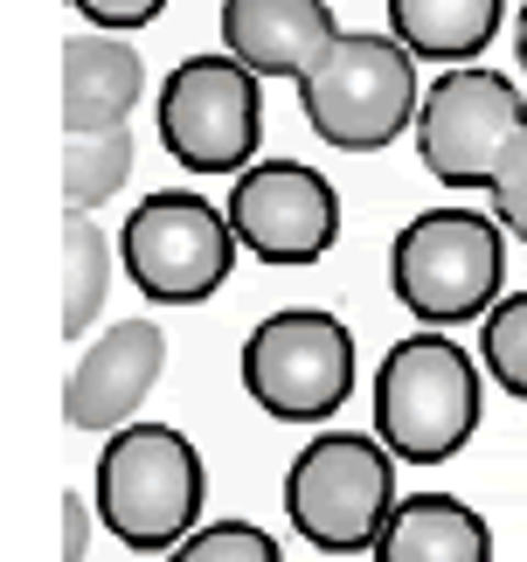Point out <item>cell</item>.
<instances>
[{
	"label": "cell",
	"instance_id": "1",
	"mask_svg": "<svg viewBox=\"0 0 527 562\" xmlns=\"http://www.w3.org/2000/svg\"><path fill=\"white\" fill-rule=\"evenodd\" d=\"M91 507L119 549L173 555L209 514V465L188 430L139 417L104 438L98 472H91Z\"/></svg>",
	"mask_w": 527,
	"mask_h": 562
},
{
	"label": "cell",
	"instance_id": "2",
	"mask_svg": "<svg viewBox=\"0 0 527 562\" xmlns=\"http://www.w3.org/2000/svg\"><path fill=\"white\" fill-rule=\"evenodd\" d=\"M375 438L403 465H445L479 438L486 417V369L445 327H416L375 369Z\"/></svg>",
	"mask_w": 527,
	"mask_h": 562
},
{
	"label": "cell",
	"instance_id": "3",
	"mask_svg": "<svg viewBox=\"0 0 527 562\" xmlns=\"http://www.w3.org/2000/svg\"><path fill=\"white\" fill-rule=\"evenodd\" d=\"M424 70L389 29H340L299 77L305 125L340 154H382L403 133H416Z\"/></svg>",
	"mask_w": 527,
	"mask_h": 562
},
{
	"label": "cell",
	"instance_id": "4",
	"mask_svg": "<svg viewBox=\"0 0 527 562\" xmlns=\"http://www.w3.org/2000/svg\"><path fill=\"white\" fill-rule=\"evenodd\" d=\"M507 244L493 209H424L389 244V292L424 327H466L486 319L507 285Z\"/></svg>",
	"mask_w": 527,
	"mask_h": 562
},
{
	"label": "cell",
	"instance_id": "5",
	"mask_svg": "<svg viewBox=\"0 0 527 562\" xmlns=\"http://www.w3.org/2000/svg\"><path fill=\"white\" fill-rule=\"evenodd\" d=\"M395 451L375 430H319L284 472V514L319 555H375L395 514Z\"/></svg>",
	"mask_w": 527,
	"mask_h": 562
},
{
	"label": "cell",
	"instance_id": "6",
	"mask_svg": "<svg viewBox=\"0 0 527 562\" xmlns=\"http://www.w3.org/2000/svg\"><path fill=\"white\" fill-rule=\"evenodd\" d=\"M153 125H160V146L181 175L236 181L244 167H257L264 146V77H250L229 49L181 56L160 77Z\"/></svg>",
	"mask_w": 527,
	"mask_h": 562
},
{
	"label": "cell",
	"instance_id": "7",
	"mask_svg": "<svg viewBox=\"0 0 527 562\" xmlns=\"http://www.w3.org/2000/svg\"><path fill=\"white\" fill-rule=\"evenodd\" d=\"M236 229L229 209H215L194 188H160L125 215L119 229V265L132 278V292L153 306H202L229 285L236 271Z\"/></svg>",
	"mask_w": 527,
	"mask_h": 562
},
{
	"label": "cell",
	"instance_id": "8",
	"mask_svg": "<svg viewBox=\"0 0 527 562\" xmlns=\"http://www.w3.org/2000/svg\"><path fill=\"white\" fill-rule=\"evenodd\" d=\"M355 327L326 306H278L244 340V389L278 424H326L355 396Z\"/></svg>",
	"mask_w": 527,
	"mask_h": 562
},
{
	"label": "cell",
	"instance_id": "9",
	"mask_svg": "<svg viewBox=\"0 0 527 562\" xmlns=\"http://www.w3.org/2000/svg\"><path fill=\"white\" fill-rule=\"evenodd\" d=\"M416 160L445 188H493L507 154L527 139V98L507 70L466 63V70H437L416 104Z\"/></svg>",
	"mask_w": 527,
	"mask_h": 562
},
{
	"label": "cell",
	"instance_id": "10",
	"mask_svg": "<svg viewBox=\"0 0 527 562\" xmlns=\"http://www.w3.org/2000/svg\"><path fill=\"white\" fill-rule=\"evenodd\" d=\"M229 229L257 265L299 271L340 244V188L305 160H257L229 181Z\"/></svg>",
	"mask_w": 527,
	"mask_h": 562
},
{
	"label": "cell",
	"instance_id": "11",
	"mask_svg": "<svg viewBox=\"0 0 527 562\" xmlns=\"http://www.w3.org/2000/svg\"><path fill=\"white\" fill-rule=\"evenodd\" d=\"M160 375H167V334L153 319H112L83 340L70 375H63V417H70V430L112 438V430L139 424Z\"/></svg>",
	"mask_w": 527,
	"mask_h": 562
},
{
	"label": "cell",
	"instance_id": "12",
	"mask_svg": "<svg viewBox=\"0 0 527 562\" xmlns=\"http://www.w3.org/2000/svg\"><path fill=\"white\" fill-rule=\"evenodd\" d=\"M340 35L334 0H223V49L250 77H305L313 56Z\"/></svg>",
	"mask_w": 527,
	"mask_h": 562
},
{
	"label": "cell",
	"instance_id": "13",
	"mask_svg": "<svg viewBox=\"0 0 527 562\" xmlns=\"http://www.w3.org/2000/svg\"><path fill=\"white\" fill-rule=\"evenodd\" d=\"M146 98V56L125 35L77 29L63 42V133H104L125 125Z\"/></svg>",
	"mask_w": 527,
	"mask_h": 562
},
{
	"label": "cell",
	"instance_id": "14",
	"mask_svg": "<svg viewBox=\"0 0 527 562\" xmlns=\"http://www.w3.org/2000/svg\"><path fill=\"white\" fill-rule=\"evenodd\" d=\"M375 562H493V528L458 493H410L389 514Z\"/></svg>",
	"mask_w": 527,
	"mask_h": 562
},
{
	"label": "cell",
	"instance_id": "15",
	"mask_svg": "<svg viewBox=\"0 0 527 562\" xmlns=\"http://www.w3.org/2000/svg\"><path fill=\"white\" fill-rule=\"evenodd\" d=\"M382 8H389V35L437 70L479 63L493 49L500 21H507V0H382Z\"/></svg>",
	"mask_w": 527,
	"mask_h": 562
},
{
	"label": "cell",
	"instance_id": "16",
	"mask_svg": "<svg viewBox=\"0 0 527 562\" xmlns=\"http://www.w3.org/2000/svg\"><path fill=\"white\" fill-rule=\"evenodd\" d=\"M119 236H104L98 215H63V340H91L104 327V299L119 278Z\"/></svg>",
	"mask_w": 527,
	"mask_h": 562
},
{
	"label": "cell",
	"instance_id": "17",
	"mask_svg": "<svg viewBox=\"0 0 527 562\" xmlns=\"http://www.w3.org/2000/svg\"><path fill=\"white\" fill-rule=\"evenodd\" d=\"M132 160H139V133L132 125H104V133H63V202L98 215L112 194H125Z\"/></svg>",
	"mask_w": 527,
	"mask_h": 562
},
{
	"label": "cell",
	"instance_id": "18",
	"mask_svg": "<svg viewBox=\"0 0 527 562\" xmlns=\"http://www.w3.org/2000/svg\"><path fill=\"white\" fill-rule=\"evenodd\" d=\"M479 369H486L500 396L527 403V292H507L479 319Z\"/></svg>",
	"mask_w": 527,
	"mask_h": 562
},
{
	"label": "cell",
	"instance_id": "19",
	"mask_svg": "<svg viewBox=\"0 0 527 562\" xmlns=\"http://www.w3.org/2000/svg\"><path fill=\"white\" fill-rule=\"evenodd\" d=\"M167 562H284V549H278L271 528L236 521V514H215V521H202Z\"/></svg>",
	"mask_w": 527,
	"mask_h": 562
},
{
	"label": "cell",
	"instance_id": "20",
	"mask_svg": "<svg viewBox=\"0 0 527 562\" xmlns=\"http://www.w3.org/2000/svg\"><path fill=\"white\" fill-rule=\"evenodd\" d=\"M493 215H500V229L514 236V244H527V139L507 154V167L493 175Z\"/></svg>",
	"mask_w": 527,
	"mask_h": 562
},
{
	"label": "cell",
	"instance_id": "21",
	"mask_svg": "<svg viewBox=\"0 0 527 562\" xmlns=\"http://www.w3.org/2000/svg\"><path fill=\"white\" fill-rule=\"evenodd\" d=\"M167 0H70V14H83V29H104V35H132L146 21H160Z\"/></svg>",
	"mask_w": 527,
	"mask_h": 562
},
{
	"label": "cell",
	"instance_id": "22",
	"mask_svg": "<svg viewBox=\"0 0 527 562\" xmlns=\"http://www.w3.org/2000/svg\"><path fill=\"white\" fill-rule=\"evenodd\" d=\"M56 514H63V542H56V555H63V562H83V555H91V535H98L91 493H63Z\"/></svg>",
	"mask_w": 527,
	"mask_h": 562
},
{
	"label": "cell",
	"instance_id": "23",
	"mask_svg": "<svg viewBox=\"0 0 527 562\" xmlns=\"http://www.w3.org/2000/svg\"><path fill=\"white\" fill-rule=\"evenodd\" d=\"M514 63H520V77H527V8L514 14Z\"/></svg>",
	"mask_w": 527,
	"mask_h": 562
}]
</instances>
